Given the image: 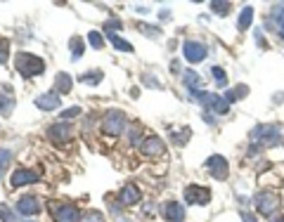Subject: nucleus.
<instances>
[{
  "mask_svg": "<svg viewBox=\"0 0 284 222\" xmlns=\"http://www.w3.org/2000/svg\"><path fill=\"white\" fill-rule=\"evenodd\" d=\"M14 66H17V71L24 76V78H33V76H40L45 71L43 59L36 55H29V52H19V55L14 57Z\"/></svg>",
  "mask_w": 284,
  "mask_h": 222,
  "instance_id": "obj_1",
  "label": "nucleus"
},
{
  "mask_svg": "<svg viewBox=\"0 0 284 222\" xmlns=\"http://www.w3.org/2000/svg\"><path fill=\"white\" fill-rule=\"evenodd\" d=\"M251 140L253 147H272V144L282 142V128L279 125H256L251 130Z\"/></svg>",
  "mask_w": 284,
  "mask_h": 222,
  "instance_id": "obj_2",
  "label": "nucleus"
},
{
  "mask_svg": "<svg viewBox=\"0 0 284 222\" xmlns=\"http://www.w3.org/2000/svg\"><path fill=\"white\" fill-rule=\"evenodd\" d=\"M192 97L197 99L199 104H204L206 109L216 111L218 116H222V114H228V111H230V104L225 102V97H220V95H216V93H206V90H197V93H192Z\"/></svg>",
  "mask_w": 284,
  "mask_h": 222,
  "instance_id": "obj_3",
  "label": "nucleus"
},
{
  "mask_svg": "<svg viewBox=\"0 0 284 222\" xmlns=\"http://www.w3.org/2000/svg\"><path fill=\"white\" fill-rule=\"evenodd\" d=\"M102 130L109 137H118L126 130V114L118 109H109L102 118Z\"/></svg>",
  "mask_w": 284,
  "mask_h": 222,
  "instance_id": "obj_4",
  "label": "nucleus"
},
{
  "mask_svg": "<svg viewBox=\"0 0 284 222\" xmlns=\"http://www.w3.org/2000/svg\"><path fill=\"white\" fill-rule=\"evenodd\" d=\"M253 206L260 215H275V210L279 208V196L275 191H258L253 196Z\"/></svg>",
  "mask_w": 284,
  "mask_h": 222,
  "instance_id": "obj_5",
  "label": "nucleus"
},
{
  "mask_svg": "<svg viewBox=\"0 0 284 222\" xmlns=\"http://www.w3.org/2000/svg\"><path fill=\"white\" fill-rule=\"evenodd\" d=\"M182 55H185V59L190 64H199L206 59L209 50H206L204 43H199V40H185V43H182Z\"/></svg>",
  "mask_w": 284,
  "mask_h": 222,
  "instance_id": "obj_6",
  "label": "nucleus"
},
{
  "mask_svg": "<svg viewBox=\"0 0 284 222\" xmlns=\"http://www.w3.org/2000/svg\"><path fill=\"white\" fill-rule=\"evenodd\" d=\"M48 137L57 144V147L67 144L69 140H71V123H64V121H59V123L50 125V128H48Z\"/></svg>",
  "mask_w": 284,
  "mask_h": 222,
  "instance_id": "obj_7",
  "label": "nucleus"
},
{
  "mask_svg": "<svg viewBox=\"0 0 284 222\" xmlns=\"http://www.w3.org/2000/svg\"><path fill=\"white\" fill-rule=\"evenodd\" d=\"M206 168H209V173L213 180H228V175H230L228 161L222 159V156H211V159L206 161Z\"/></svg>",
  "mask_w": 284,
  "mask_h": 222,
  "instance_id": "obj_8",
  "label": "nucleus"
},
{
  "mask_svg": "<svg viewBox=\"0 0 284 222\" xmlns=\"http://www.w3.org/2000/svg\"><path fill=\"white\" fill-rule=\"evenodd\" d=\"M40 180V175L36 173V170H29V168H17L12 173V177H10V185L12 187H24V185H33V182H38Z\"/></svg>",
  "mask_w": 284,
  "mask_h": 222,
  "instance_id": "obj_9",
  "label": "nucleus"
},
{
  "mask_svg": "<svg viewBox=\"0 0 284 222\" xmlns=\"http://www.w3.org/2000/svg\"><path fill=\"white\" fill-rule=\"evenodd\" d=\"M185 201L187 204H199V206H206L211 201V191L204 189V187H197V185H190L185 189Z\"/></svg>",
  "mask_w": 284,
  "mask_h": 222,
  "instance_id": "obj_10",
  "label": "nucleus"
},
{
  "mask_svg": "<svg viewBox=\"0 0 284 222\" xmlns=\"http://www.w3.org/2000/svg\"><path fill=\"white\" fill-rule=\"evenodd\" d=\"M55 222H80V213L74 204H62L59 208H55Z\"/></svg>",
  "mask_w": 284,
  "mask_h": 222,
  "instance_id": "obj_11",
  "label": "nucleus"
},
{
  "mask_svg": "<svg viewBox=\"0 0 284 222\" xmlns=\"http://www.w3.org/2000/svg\"><path fill=\"white\" fill-rule=\"evenodd\" d=\"M140 198H142V191L137 189V185H133V182H128V185L121 189V194H118V201L124 206H135Z\"/></svg>",
  "mask_w": 284,
  "mask_h": 222,
  "instance_id": "obj_12",
  "label": "nucleus"
},
{
  "mask_svg": "<svg viewBox=\"0 0 284 222\" xmlns=\"http://www.w3.org/2000/svg\"><path fill=\"white\" fill-rule=\"evenodd\" d=\"M17 210L22 213V215H38V213H40L38 196H22L17 201Z\"/></svg>",
  "mask_w": 284,
  "mask_h": 222,
  "instance_id": "obj_13",
  "label": "nucleus"
},
{
  "mask_svg": "<svg viewBox=\"0 0 284 222\" xmlns=\"http://www.w3.org/2000/svg\"><path fill=\"white\" fill-rule=\"evenodd\" d=\"M164 217L168 222H185V208L180 206V201H168L164 206Z\"/></svg>",
  "mask_w": 284,
  "mask_h": 222,
  "instance_id": "obj_14",
  "label": "nucleus"
},
{
  "mask_svg": "<svg viewBox=\"0 0 284 222\" xmlns=\"http://www.w3.org/2000/svg\"><path fill=\"white\" fill-rule=\"evenodd\" d=\"M12 111H14L12 87H10V85H3V87H0V114H3V116H10Z\"/></svg>",
  "mask_w": 284,
  "mask_h": 222,
  "instance_id": "obj_15",
  "label": "nucleus"
},
{
  "mask_svg": "<svg viewBox=\"0 0 284 222\" xmlns=\"http://www.w3.org/2000/svg\"><path fill=\"white\" fill-rule=\"evenodd\" d=\"M59 104H62V102H59V95L57 93H43L36 97V106L40 111H55Z\"/></svg>",
  "mask_w": 284,
  "mask_h": 222,
  "instance_id": "obj_16",
  "label": "nucleus"
},
{
  "mask_svg": "<svg viewBox=\"0 0 284 222\" xmlns=\"http://www.w3.org/2000/svg\"><path fill=\"white\" fill-rule=\"evenodd\" d=\"M140 151L145 156H161V154H164V142H161L159 137H149V140L142 142Z\"/></svg>",
  "mask_w": 284,
  "mask_h": 222,
  "instance_id": "obj_17",
  "label": "nucleus"
},
{
  "mask_svg": "<svg viewBox=\"0 0 284 222\" xmlns=\"http://www.w3.org/2000/svg\"><path fill=\"white\" fill-rule=\"evenodd\" d=\"M182 83H185V87L190 90V93H197V87L201 90V85H204V80H201V76L197 74V71H185L182 74Z\"/></svg>",
  "mask_w": 284,
  "mask_h": 222,
  "instance_id": "obj_18",
  "label": "nucleus"
},
{
  "mask_svg": "<svg viewBox=\"0 0 284 222\" xmlns=\"http://www.w3.org/2000/svg\"><path fill=\"white\" fill-rule=\"evenodd\" d=\"M71 85H74V78L69 74H64V71H59V74L55 76V90L57 93H71Z\"/></svg>",
  "mask_w": 284,
  "mask_h": 222,
  "instance_id": "obj_19",
  "label": "nucleus"
},
{
  "mask_svg": "<svg viewBox=\"0 0 284 222\" xmlns=\"http://www.w3.org/2000/svg\"><path fill=\"white\" fill-rule=\"evenodd\" d=\"M251 21H253V7H244L239 12V19H237V29L247 31L249 26H251Z\"/></svg>",
  "mask_w": 284,
  "mask_h": 222,
  "instance_id": "obj_20",
  "label": "nucleus"
},
{
  "mask_svg": "<svg viewBox=\"0 0 284 222\" xmlns=\"http://www.w3.org/2000/svg\"><path fill=\"white\" fill-rule=\"evenodd\" d=\"M249 95V87L247 85H239L237 90H230V93H225V102L228 104H232V102H237V99H244Z\"/></svg>",
  "mask_w": 284,
  "mask_h": 222,
  "instance_id": "obj_21",
  "label": "nucleus"
},
{
  "mask_svg": "<svg viewBox=\"0 0 284 222\" xmlns=\"http://www.w3.org/2000/svg\"><path fill=\"white\" fill-rule=\"evenodd\" d=\"M109 40L116 45L118 52H133V45H130L128 40H124L121 36H116V33H109Z\"/></svg>",
  "mask_w": 284,
  "mask_h": 222,
  "instance_id": "obj_22",
  "label": "nucleus"
},
{
  "mask_svg": "<svg viewBox=\"0 0 284 222\" xmlns=\"http://www.w3.org/2000/svg\"><path fill=\"white\" fill-rule=\"evenodd\" d=\"M10 161H12V151H10V149H0V177H3L5 170L10 168Z\"/></svg>",
  "mask_w": 284,
  "mask_h": 222,
  "instance_id": "obj_23",
  "label": "nucleus"
},
{
  "mask_svg": "<svg viewBox=\"0 0 284 222\" xmlns=\"http://www.w3.org/2000/svg\"><path fill=\"white\" fill-rule=\"evenodd\" d=\"M99 80H102V71H90V74L80 76V83H86V85H99Z\"/></svg>",
  "mask_w": 284,
  "mask_h": 222,
  "instance_id": "obj_24",
  "label": "nucleus"
},
{
  "mask_svg": "<svg viewBox=\"0 0 284 222\" xmlns=\"http://www.w3.org/2000/svg\"><path fill=\"white\" fill-rule=\"evenodd\" d=\"M88 43L93 45L95 50L105 48V36H102V33H99V31H90V33H88Z\"/></svg>",
  "mask_w": 284,
  "mask_h": 222,
  "instance_id": "obj_25",
  "label": "nucleus"
},
{
  "mask_svg": "<svg viewBox=\"0 0 284 222\" xmlns=\"http://www.w3.org/2000/svg\"><path fill=\"white\" fill-rule=\"evenodd\" d=\"M80 55H83V38L74 36V38H71V57H74V59H78Z\"/></svg>",
  "mask_w": 284,
  "mask_h": 222,
  "instance_id": "obj_26",
  "label": "nucleus"
},
{
  "mask_svg": "<svg viewBox=\"0 0 284 222\" xmlns=\"http://www.w3.org/2000/svg\"><path fill=\"white\" fill-rule=\"evenodd\" d=\"M80 222H105V215L99 210H88V213L80 215Z\"/></svg>",
  "mask_w": 284,
  "mask_h": 222,
  "instance_id": "obj_27",
  "label": "nucleus"
},
{
  "mask_svg": "<svg viewBox=\"0 0 284 222\" xmlns=\"http://www.w3.org/2000/svg\"><path fill=\"white\" fill-rule=\"evenodd\" d=\"M0 220H3V222H19L17 215L7 208V204H0Z\"/></svg>",
  "mask_w": 284,
  "mask_h": 222,
  "instance_id": "obj_28",
  "label": "nucleus"
},
{
  "mask_svg": "<svg viewBox=\"0 0 284 222\" xmlns=\"http://www.w3.org/2000/svg\"><path fill=\"white\" fill-rule=\"evenodd\" d=\"M211 74H213V78L218 80V85L220 87L228 85V76H225V71H222L220 66H211Z\"/></svg>",
  "mask_w": 284,
  "mask_h": 222,
  "instance_id": "obj_29",
  "label": "nucleus"
},
{
  "mask_svg": "<svg viewBox=\"0 0 284 222\" xmlns=\"http://www.w3.org/2000/svg\"><path fill=\"white\" fill-rule=\"evenodd\" d=\"M230 3H211V12L213 14H220V17H225V14L230 12Z\"/></svg>",
  "mask_w": 284,
  "mask_h": 222,
  "instance_id": "obj_30",
  "label": "nucleus"
},
{
  "mask_svg": "<svg viewBox=\"0 0 284 222\" xmlns=\"http://www.w3.org/2000/svg\"><path fill=\"white\" fill-rule=\"evenodd\" d=\"M7 57H10V40H7V38H0V64H5Z\"/></svg>",
  "mask_w": 284,
  "mask_h": 222,
  "instance_id": "obj_31",
  "label": "nucleus"
},
{
  "mask_svg": "<svg viewBox=\"0 0 284 222\" xmlns=\"http://www.w3.org/2000/svg\"><path fill=\"white\" fill-rule=\"evenodd\" d=\"M80 114V106H71V109H64L62 111V121H69V118H74Z\"/></svg>",
  "mask_w": 284,
  "mask_h": 222,
  "instance_id": "obj_32",
  "label": "nucleus"
},
{
  "mask_svg": "<svg viewBox=\"0 0 284 222\" xmlns=\"http://www.w3.org/2000/svg\"><path fill=\"white\" fill-rule=\"evenodd\" d=\"M121 26H124V24H121L118 19H109V21H107V24H105V29H107V31H109V33H114V31H116V29H121Z\"/></svg>",
  "mask_w": 284,
  "mask_h": 222,
  "instance_id": "obj_33",
  "label": "nucleus"
},
{
  "mask_svg": "<svg viewBox=\"0 0 284 222\" xmlns=\"http://www.w3.org/2000/svg\"><path fill=\"white\" fill-rule=\"evenodd\" d=\"M142 80H145V83H149V87H159V80H156L154 76H142Z\"/></svg>",
  "mask_w": 284,
  "mask_h": 222,
  "instance_id": "obj_34",
  "label": "nucleus"
},
{
  "mask_svg": "<svg viewBox=\"0 0 284 222\" xmlns=\"http://www.w3.org/2000/svg\"><path fill=\"white\" fill-rule=\"evenodd\" d=\"M241 220H244V222H258L253 213H241Z\"/></svg>",
  "mask_w": 284,
  "mask_h": 222,
  "instance_id": "obj_35",
  "label": "nucleus"
},
{
  "mask_svg": "<svg viewBox=\"0 0 284 222\" xmlns=\"http://www.w3.org/2000/svg\"><path fill=\"white\" fill-rule=\"evenodd\" d=\"M277 26H279V36H282V38H284V14H282V17H279Z\"/></svg>",
  "mask_w": 284,
  "mask_h": 222,
  "instance_id": "obj_36",
  "label": "nucleus"
},
{
  "mask_svg": "<svg viewBox=\"0 0 284 222\" xmlns=\"http://www.w3.org/2000/svg\"><path fill=\"white\" fill-rule=\"evenodd\" d=\"M270 222H284V217H270Z\"/></svg>",
  "mask_w": 284,
  "mask_h": 222,
  "instance_id": "obj_37",
  "label": "nucleus"
},
{
  "mask_svg": "<svg viewBox=\"0 0 284 222\" xmlns=\"http://www.w3.org/2000/svg\"><path fill=\"white\" fill-rule=\"evenodd\" d=\"M22 222H33V220H22Z\"/></svg>",
  "mask_w": 284,
  "mask_h": 222,
  "instance_id": "obj_38",
  "label": "nucleus"
}]
</instances>
